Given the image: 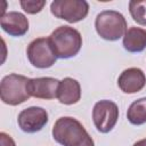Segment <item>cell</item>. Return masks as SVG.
Here are the masks:
<instances>
[{
	"label": "cell",
	"instance_id": "1",
	"mask_svg": "<svg viewBox=\"0 0 146 146\" xmlns=\"http://www.w3.org/2000/svg\"><path fill=\"white\" fill-rule=\"evenodd\" d=\"M52 138L63 146H95L82 123L72 116L59 117L52 127Z\"/></svg>",
	"mask_w": 146,
	"mask_h": 146
},
{
	"label": "cell",
	"instance_id": "2",
	"mask_svg": "<svg viewBox=\"0 0 146 146\" xmlns=\"http://www.w3.org/2000/svg\"><path fill=\"white\" fill-rule=\"evenodd\" d=\"M49 42L57 58L68 59L79 54L82 47V36L76 29L63 25L51 32Z\"/></svg>",
	"mask_w": 146,
	"mask_h": 146
},
{
	"label": "cell",
	"instance_id": "3",
	"mask_svg": "<svg viewBox=\"0 0 146 146\" xmlns=\"http://www.w3.org/2000/svg\"><path fill=\"white\" fill-rule=\"evenodd\" d=\"M95 27L98 35L107 41H116L127 32V21L124 16L116 10H103L95 21Z\"/></svg>",
	"mask_w": 146,
	"mask_h": 146
},
{
	"label": "cell",
	"instance_id": "4",
	"mask_svg": "<svg viewBox=\"0 0 146 146\" xmlns=\"http://www.w3.org/2000/svg\"><path fill=\"white\" fill-rule=\"evenodd\" d=\"M29 80V78L15 73L3 76L0 83L1 100L5 104L11 106H16L26 102L31 97L27 90Z\"/></svg>",
	"mask_w": 146,
	"mask_h": 146
},
{
	"label": "cell",
	"instance_id": "5",
	"mask_svg": "<svg viewBox=\"0 0 146 146\" xmlns=\"http://www.w3.org/2000/svg\"><path fill=\"white\" fill-rule=\"evenodd\" d=\"M51 14L68 23L84 19L89 13V3L84 0H55L50 5Z\"/></svg>",
	"mask_w": 146,
	"mask_h": 146
},
{
	"label": "cell",
	"instance_id": "6",
	"mask_svg": "<svg viewBox=\"0 0 146 146\" xmlns=\"http://www.w3.org/2000/svg\"><path fill=\"white\" fill-rule=\"evenodd\" d=\"M119 120L117 105L108 99L99 100L92 108V121L96 129L102 133L110 132Z\"/></svg>",
	"mask_w": 146,
	"mask_h": 146
},
{
	"label": "cell",
	"instance_id": "7",
	"mask_svg": "<svg viewBox=\"0 0 146 146\" xmlns=\"http://www.w3.org/2000/svg\"><path fill=\"white\" fill-rule=\"evenodd\" d=\"M26 55L30 63L38 68L51 67L57 59L51 49L49 38H36L31 41L26 48Z\"/></svg>",
	"mask_w": 146,
	"mask_h": 146
},
{
	"label": "cell",
	"instance_id": "8",
	"mask_svg": "<svg viewBox=\"0 0 146 146\" xmlns=\"http://www.w3.org/2000/svg\"><path fill=\"white\" fill-rule=\"evenodd\" d=\"M18 127L26 133H35L48 123V113L39 106H31L23 110L17 117Z\"/></svg>",
	"mask_w": 146,
	"mask_h": 146
},
{
	"label": "cell",
	"instance_id": "9",
	"mask_svg": "<svg viewBox=\"0 0 146 146\" xmlns=\"http://www.w3.org/2000/svg\"><path fill=\"white\" fill-rule=\"evenodd\" d=\"M59 80L50 76L30 79L27 82V90L31 97L40 99H54L57 98V91Z\"/></svg>",
	"mask_w": 146,
	"mask_h": 146
},
{
	"label": "cell",
	"instance_id": "10",
	"mask_svg": "<svg viewBox=\"0 0 146 146\" xmlns=\"http://www.w3.org/2000/svg\"><path fill=\"white\" fill-rule=\"evenodd\" d=\"M117 86L125 94H136L146 86V75L138 67H129L120 74Z\"/></svg>",
	"mask_w": 146,
	"mask_h": 146
},
{
	"label": "cell",
	"instance_id": "11",
	"mask_svg": "<svg viewBox=\"0 0 146 146\" xmlns=\"http://www.w3.org/2000/svg\"><path fill=\"white\" fill-rule=\"evenodd\" d=\"M2 30L11 36H23L29 31V21L19 11H8L1 16Z\"/></svg>",
	"mask_w": 146,
	"mask_h": 146
},
{
	"label": "cell",
	"instance_id": "12",
	"mask_svg": "<svg viewBox=\"0 0 146 146\" xmlns=\"http://www.w3.org/2000/svg\"><path fill=\"white\" fill-rule=\"evenodd\" d=\"M57 98L62 104L73 105L81 98V86L73 78H64L58 86Z\"/></svg>",
	"mask_w": 146,
	"mask_h": 146
},
{
	"label": "cell",
	"instance_id": "13",
	"mask_svg": "<svg viewBox=\"0 0 146 146\" xmlns=\"http://www.w3.org/2000/svg\"><path fill=\"white\" fill-rule=\"evenodd\" d=\"M123 47L129 52H141L146 48V30L131 26L123 35Z\"/></svg>",
	"mask_w": 146,
	"mask_h": 146
},
{
	"label": "cell",
	"instance_id": "14",
	"mask_svg": "<svg viewBox=\"0 0 146 146\" xmlns=\"http://www.w3.org/2000/svg\"><path fill=\"white\" fill-rule=\"evenodd\" d=\"M128 121L133 125H141L146 123V98H139L131 103L127 112Z\"/></svg>",
	"mask_w": 146,
	"mask_h": 146
},
{
	"label": "cell",
	"instance_id": "15",
	"mask_svg": "<svg viewBox=\"0 0 146 146\" xmlns=\"http://www.w3.org/2000/svg\"><path fill=\"white\" fill-rule=\"evenodd\" d=\"M129 11L135 22L146 25V0H132L129 2Z\"/></svg>",
	"mask_w": 146,
	"mask_h": 146
},
{
	"label": "cell",
	"instance_id": "16",
	"mask_svg": "<svg viewBox=\"0 0 146 146\" xmlns=\"http://www.w3.org/2000/svg\"><path fill=\"white\" fill-rule=\"evenodd\" d=\"M21 7L22 9L27 13V14H36V13H40L43 7L46 6V1L42 0V1H36V0H22L21 2Z\"/></svg>",
	"mask_w": 146,
	"mask_h": 146
},
{
	"label": "cell",
	"instance_id": "17",
	"mask_svg": "<svg viewBox=\"0 0 146 146\" xmlns=\"http://www.w3.org/2000/svg\"><path fill=\"white\" fill-rule=\"evenodd\" d=\"M0 140H1V146H16L14 139L6 132L0 133Z\"/></svg>",
	"mask_w": 146,
	"mask_h": 146
},
{
	"label": "cell",
	"instance_id": "18",
	"mask_svg": "<svg viewBox=\"0 0 146 146\" xmlns=\"http://www.w3.org/2000/svg\"><path fill=\"white\" fill-rule=\"evenodd\" d=\"M132 146H146V139L138 140V141H137V143H135Z\"/></svg>",
	"mask_w": 146,
	"mask_h": 146
}]
</instances>
